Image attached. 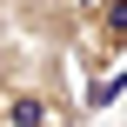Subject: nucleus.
Returning a JSON list of instances; mask_svg holds the SVG:
<instances>
[{"instance_id":"2","label":"nucleus","mask_w":127,"mask_h":127,"mask_svg":"<svg viewBox=\"0 0 127 127\" xmlns=\"http://www.w3.org/2000/svg\"><path fill=\"white\" fill-rule=\"evenodd\" d=\"M67 7H74V13H87V7H94V0H67Z\"/></svg>"},{"instance_id":"1","label":"nucleus","mask_w":127,"mask_h":127,"mask_svg":"<svg viewBox=\"0 0 127 127\" xmlns=\"http://www.w3.org/2000/svg\"><path fill=\"white\" fill-rule=\"evenodd\" d=\"M0 127H80L74 87H67L60 54H54V47H47L40 74H27V80H7V87H0Z\"/></svg>"},{"instance_id":"3","label":"nucleus","mask_w":127,"mask_h":127,"mask_svg":"<svg viewBox=\"0 0 127 127\" xmlns=\"http://www.w3.org/2000/svg\"><path fill=\"white\" fill-rule=\"evenodd\" d=\"M0 13H7V0H0Z\"/></svg>"}]
</instances>
